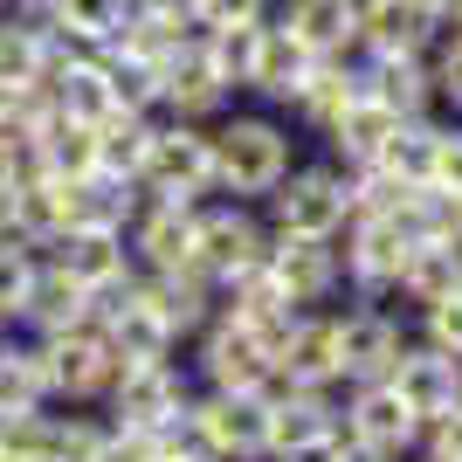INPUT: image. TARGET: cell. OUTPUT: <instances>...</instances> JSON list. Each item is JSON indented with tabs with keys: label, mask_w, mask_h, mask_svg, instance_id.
Returning <instances> with one entry per match:
<instances>
[{
	"label": "cell",
	"mask_w": 462,
	"mask_h": 462,
	"mask_svg": "<svg viewBox=\"0 0 462 462\" xmlns=\"http://www.w3.org/2000/svg\"><path fill=\"white\" fill-rule=\"evenodd\" d=\"M208 152H214V193L263 208L297 166V138L270 111H221L208 125Z\"/></svg>",
	"instance_id": "6da1fadb"
},
{
	"label": "cell",
	"mask_w": 462,
	"mask_h": 462,
	"mask_svg": "<svg viewBox=\"0 0 462 462\" xmlns=\"http://www.w3.org/2000/svg\"><path fill=\"white\" fill-rule=\"evenodd\" d=\"M263 263H270V221H263V208L208 193L193 208V270L208 276L214 290H228L235 276L263 270Z\"/></svg>",
	"instance_id": "7a4b0ae2"
},
{
	"label": "cell",
	"mask_w": 462,
	"mask_h": 462,
	"mask_svg": "<svg viewBox=\"0 0 462 462\" xmlns=\"http://www.w3.org/2000/svg\"><path fill=\"white\" fill-rule=\"evenodd\" d=\"M263 221H270V235H297V242L346 235V221H352V173L331 166V159H297L290 180L263 200Z\"/></svg>",
	"instance_id": "3957f363"
},
{
	"label": "cell",
	"mask_w": 462,
	"mask_h": 462,
	"mask_svg": "<svg viewBox=\"0 0 462 462\" xmlns=\"http://www.w3.org/2000/svg\"><path fill=\"white\" fill-rule=\"evenodd\" d=\"M187 380L193 393H270L276 366H270V346L263 338H249L242 325H228L221 310H214L208 325L187 338Z\"/></svg>",
	"instance_id": "277c9868"
},
{
	"label": "cell",
	"mask_w": 462,
	"mask_h": 462,
	"mask_svg": "<svg viewBox=\"0 0 462 462\" xmlns=\"http://www.w3.org/2000/svg\"><path fill=\"white\" fill-rule=\"evenodd\" d=\"M35 352H42V373H49V407H104L117 366H125L97 318L77 331H56V338H35Z\"/></svg>",
	"instance_id": "5b68a950"
},
{
	"label": "cell",
	"mask_w": 462,
	"mask_h": 462,
	"mask_svg": "<svg viewBox=\"0 0 462 462\" xmlns=\"http://www.w3.org/2000/svg\"><path fill=\"white\" fill-rule=\"evenodd\" d=\"M331 331H338V380H346V386L386 380V373L401 366L407 338H414L401 310L359 304V297H346V304H331Z\"/></svg>",
	"instance_id": "8992f818"
},
{
	"label": "cell",
	"mask_w": 462,
	"mask_h": 462,
	"mask_svg": "<svg viewBox=\"0 0 462 462\" xmlns=\"http://www.w3.org/2000/svg\"><path fill=\"white\" fill-rule=\"evenodd\" d=\"M132 187L152 193V200H208V193H214L208 125H173V117H159L152 145H145V166H138Z\"/></svg>",
	"instance_id": "52a82bcc"
},
{
	"label": "cell",
	"mask_w": 462,
	"mask_h": 462,
	"mask_svg": "<svg viewBox=\"0 0 462 462\" xmlns=\"http://www.w3.org/2000/svg\"><path fill=\"white\" fill-rule=\"evenodd\" d=\"M338 442L373 448V456H386V462H414L421 456V421L407 414V401L386 380H366V386H346V393H338Z\"/></svg>",
	"instance_id": "ba28073f"
},
{
	"label": "cell",
	"mask_w": 462,
	"mask_h": 462,
	"mask_svg": "<svg viewBox=\"0 0 462 462\" xmlns=\"http://www.w3.org/2000/svg\"><path fill=\"white\" fill-rule=\"evenodd\" d=\"M193 407V380H187V359H159V366H117L111 393H104V414L117 428H145L159 435L166 421H180Z\"/></svg>",
	"instance_id": "9c48e42d"
},
{
	"label": "cell",
	"mask_w": 462,
	"mask_h": 462,
	"mask_svg": "<svg viewBox=\"0 0 462 462\" xmlns=\"http://www.w3.org/2000/svg\"><path fill=\"white\" fill-rule=\"evenodd\" d=\"M270 276L297 310H331L346 297V249H338V235H318V242L270 235Z\"/></svg>",
	"instance_id": "30bf717a"
},
{
	"label": "cell",
	"mask_w": 462,
	"mask_h": 462,
	"mask_svg": "<svg viewBox=\"0 0 462 462\" xmlns=\"http://www.w3.org/2000/svg\"><path fill=\"white\" fill-rule=\"evenodd\" d=\"M193 421L214 462H270V407L263 393H193Z\"/></svg>",
	"instance_id": "8fae6325"
},
{
	"label": "cell",
	"mask_w": 462,
	"mask_h": 462,
	"mask_svg": "<svg viewBox=\"0 0 462 462\" xmlns=\"http://www.w3.org/2000/svg\"><path fill=\"white\" fill-rule=\"evenodd\" d=\"M193 208L200 200H152V193H138V214L125 228V249H132L138 276H166V270L193 263Z\"/></svg>",
	"instance_id": "7c38bea8"
},
{
	"label": "cell",
	"mask_w": 462,
	"mask_h": 462,
	"mask_svg": "<svg viewBox=\"0 0 462 462\" xmlns=\"http://www.w3.org/2000/svg\"><path fill=\"white\" fill-rule=\"evenodd\" d=\"M386 386L407 401V414H414L421 428L462 407V366L448 359V352L421 346V338H407V352H401V366L386 373Z\"/></svg>",
	"instance_id": "4fadbf2b"
},
{
	"label": "cell",
	"mask_w": 462,
	"mask_h": 462,
	"mask_svg": "<svg viewBox=\"0 0 462 462\" xmlns=\"http://www.w3.org/2000/svg\"><path fill=\"white\" fill-rule=\"evenodd\" d=\"M270 366H276L283 386H325V393H346V380H338V331H331V310H304V318L270 346Z\"/></svg>",
	"instance_id": "5bb4252c"
},
{
	"label": "cell",
	"mask_w": 462,
	"mask_h": 462,
	"mask_svg": "<svg viewBox=\"0 0 462 462\" xmlns=\"http://www.w3.org/2000/svg\"><path fill=\"white\" fill-rule=\"evenodd\" d=\"M200 35H208V28H200ZM228 104H235V90L214 77V62L200 56V42L180 49V56L159 69V111L173 117V125H214Z\"/></svg>",
	"instance_id": "9a60e30c"
},
{
	"label": "cell",
	"mask_w": 462,
	"mask_h": 462,
	"mask_svg": "<svg viewBox=\"0 0 462 462\" xmlns=\"http://www.w3.org/2000/svg\"><path fill=\"white\" fill-rule=\"evenodd\" d=\"M352 14H359V49L366 56H428L435 49L428 0H352Z\"/></svg>",
	"instance_id": "2e32d148"
},
{
	"label": "cell",
	"mask_w": 462,
	"mask_h": 462,
	"mask_svg": "<svg viewBox=\"0 0 462 462\" xmlns=\"http://www.w3.org/2000/svg\"><path fill=\"white\" fill-rule=\"evenodd\" d=\"M263 407H270V456H283V448H297V442H325V435H338V393H325V386L270 380Z\"/></svg>",
	"instance_id": "e0dca14e"
},
{
	"label": "cell",
	"mask_w": 462,
	"mask_h": 462,
	"mask_svg": "<svg viewBox=\"0 0 462 462\" xmlns=\"http://www.w3.org/2000/svg\"><path fill=\"white\" fill-rule=\"evenodd\" d=\"M42 255H49V263H56V270L83 290V297H97V290H111V283H125V276H138L132 249H125V235H83V228H69V235H56Z\"/></svg>",
	"instance_id": "ac0fdd59"
},
{
	"label": "cell",
	"mask_w": 462,
	"mask_h": 462,
	"mask_svg": "<svg viewBox=\"0 0 462 462\" xmlns=\"http://www.w3.org/2000/svg\"><path fill=\"white\" fill-rule=\"evenodd\" d=\"M359 90L393 117H435V77L428 56H366L359 49Z\"/></svg>",
	"instance_id": "d6986e66"
},
{
	"label": "cell",
	"mask_w": 462,
	"mask_h": 462,
	"mask_svg": "<svg viewBox=\"0 0 462 462\" xmlns=\"http://www.w3.org/2000/svg\"><path fill=\"white\" fill-rule=\"evenodd\" d=\"M221 318H228V325H242L249 338H263V346H276V338H283V331L297 325L304 310H297V304L283 297V283H276V276H270V263H263V270L235 276V283L221 290Z\"/></svg>",
	"instance_id": "ffe728a7"
},
{
	"label": "cell",
	"mask_w": 462,
	"mask_h": 462,
	"mask_svg": "<svg viewBox=\"0 0 462 462\" xmlns=\"http://www.w3.org/2000/svg\"><path fill=\"white\" fill-rule=\"evenodd\" d=\"M310 49L297 35H290L283 21H263V28H255V49H249V83H242V90H255V97H270V104H290V97H297V83L310 77Z\"/></svg>",
	"instance_id": "44dd1931"
},
{
	"label": "cell",
	"mask_w": 462,
	"mask_h": 462,
	"mask_svg": "<svg viewBox=\"0 0 462 462\" xmlns=\"http://www.w3.org/2000/svg\"><path fill=\"white\" fill-rule=\"evenodd\" d=\"M352 97H359V49H352V56H331V62H310V77L297 83V97H290L283 111H290V125H304V132L325 138Z\"/></svg>",
	"instance_id": "7402d4cb"
},
{
	"label": "cell",
	"mask_w": 462,
	"mask_h": 462,
	"mask_svg": "<svg viewBox=\"0 0 462 462\" xmlns=\"http://www.w3.org/2000/svg\"><path fill=\"white\" fill-rule=\"evenodd\" d=\"M407 117H393L386 104H373L366 90L352 97L346 111H338V125L325 132V152H331V166H346V173H359V166H380V152H386V138L401 132Z\"/></svg>",
	"instance_id": "603a6c76"
},
{
	"label": "cell",
	"mask_w": 462,
	"mask_h": 462,
	"mask_svg": "<svg viewBox=\"0 0 462 462\" xmlns=\"http://www.w3.org/2000/svg\"><path fill=\"white\" fill-rule=\"evenodd\" d=\"M276 21H283L318 62L352 56V49H359V14H352V0H283Z\"/></svg>",
	"instance_id": "cb8c5ba5"
},
{
	"label": "cell",
	"mask_w": 462,
	"mask_h": 462,
	"mask_svg": "<svg viewBox=\"0 0 462 462\" xmlns=\"http://www.w3.org/2000/svg\"><path fill=\"white\" fill-rule=\"evenodd\" d=\"M138 214V187L117 173H90V180H69V228L83 235H125Z\"/></svg>",
	"instance_id": "d4e9b609"
},
{
	"label": "cell",
	"mask_w": 462,
	"mask_h": 462,
	"mask_svg": "<svg viewBox=\"0 0 462 462\" xmlns=\"http://www.w3.org/2000/svg\"><path fill=\"white\" fill-rule=\"evenodd\" d=\"M145 297L159 304V318H166L180 338H193V331L221 310V290L193 270V263H187V270H166V276H145Z\"/></svg>",
	"instance_id": "484cf974"
},
{
	"label": "cell",
	"mask_w": 462,
	"mask_h": 462,
	"mask_svg": "<svg viewBox=\"0 0 462 462\" xmlns=\"http://www.w3.org/2000/svg\"><path fill=\"white\" fill-rule=\"evenodd\" d=\"M35 173H56V180H90L97 173V125H77V117H49L28 145Z\"/></svg>",
	"instance_id": "4316f807"
},
{
	"label": "cell",
	"mask_w": 462,
	"mask_h": 462,
	"mask_svg": "<svg viewBox=\"0 0 462 462\" xmlns=\"http://www.w3.org/2000/svg\"><path fill=\"white\" fill-rule=\"evenodd\" d=\"M132 0H49L42 21L56 42H77V49H111V35L125 28Z\"/></svg>",
	"instance_id": "83f0119b"
},
{
	"label": "cell",
	"mask_w": 462,
	"mask_h": 462,
	"mask_svg": "<svg viewBox=\"0 0 462 462\" xmlns=\"http://www.w3.org/2000/svg\"><path fill=\"white\" fill-rule=\"evenodd\" d=\"M49 407V373H42V352L35 338H0V421L7 414H35Z\"/></svg>",
	"instance_id": "f1b7e54d"
},
{
	"label": "cell",
	"mask_w": 462,
	"mask_h": 462,
	"mask_svg": "<svg viewBox=\"0 0 462 462\" xmlns=\"http://www.w3.org/2000/svg\"><path fill=\"white\" fill-rule=\"evenodd\" d=\"M152 111H111L97 125V173H117V180H138L145 166V145H152Z\"/></svg>",
	"instance_id": "f546056e"
},
{
	"label": "cell",
	"mask_w": 462,
	"mask_h": 462,
	"mask_svg": "<svg viewBox=\"0 0 462 462\" xmlns=\"http://www.w3.org/2000/svg\"><path fill=\"white\" fill-rule=\"evenodd\" d=\"M42 62H49V21L42 14H0V90L42 83Z\"/></svg>",
	"instance_id": "4dcf8cb0"
},
{
	"label": "cell",
	"mask_w": 462,
	"mask_h": 462,
	"mask_svg": "<svg viewBox=\"0 0 462 462\" xmlns=\"http://www.w3.org/2000/svg\"><path fill=\"white\" fill-rule=\"evenodd\" d=\"M435 138H442V117H407L401 132L386 138L380 173H393L401 187H428L435 180Z\"/></svg>",
	"instance_id": "1f68e13d"
},
{
	"label": "cell",
	"mask_w": 462,
	"mask_h": 462,
	"mask_svg": "<svg viewBox=\"0 0 462 462\" xmlns=\"http://www.w3.org/2000/svg\"><path fill=\"white\" fill-rule=\"evenodd\" d=\"M35 263H42V249H28V242H0V338H21V331H28Z\"/></svg>",
	"instance_id": "d6a6232c"
},
{
	"label": "cell",
	"mask_w": 462,
	"mask_h": 462,
	"mask_svg": "<svg viewBox=\"0 0 462 462\" xmlns=\"http://www.w3.org/2000/svg\"><path fill=\"white\" fill-rule=\"evenodd\" d=\"M428 77H435V111H462V35H435L428 49Z\"/></svg>",
	"instance_id": "836d02e7"
},
{
	"label": "cell",
	"mask_w": 462,
	"mask_h": 462,
	"mask_svg": "<svg viewBox=\"0 0 462 462\" xmlns=\"http://www.w3.org/2000/svg\"><path fill=\"white\" fill-rule=\"evenodd\" d=\"M428 187H442L462 200V125H442V138H435V180Z\"/></svg>",
	"instance_id": "e575fe53"
},
{
	"label": "cell",
	"mask_w": 462,
	"mask_h": 462,
	"mask_svg": "<svg viewBox=\"0 0 462 462\" xmlns=\"http://www.w3.org/2000/svg\"><path fill=\"white\" fill-rule=\"evenodd\" d=\"M421 462H462V407L421 428Z\"/></svg>",
	"instance_id": "d590c367"
},
{
	"label": "cell",
	"mask_w": 462,
	"mask_h": 462,
	"mask_svg": "<svg viewBox=\"0 0 462 462\" xmlns=\"http://www.w3.org/2000/svg\"><path fill=\"white\" fill-rule=\"evenodd\" d=\"M200 21L208 28H255V21H270V0H200Z\"/></svg>",
	"instance_id": "8d00e7d4"
},
{
	"label": "cell",
	"mask_w": 462,
	"mask_h": 462,
	"mask_svg": "<svg viewBox=\"0 0 462 462\" xmlns=\"http://www.w3.org/2000/svg\"><path fill=\"white\" fill-rule=\"evenodd\" d=\"M28 173H35V159H28V145H21V138H0V208L14 200V187H21Z\"/></svg>",
	"instance_id": "74e56055"
},
{
	"label": "cell",
	"mask_w": 462,
	"mask_h": 462,
	"mask_svg": "<svg viewBox=\"0 0 462 462\" xmlns=\"http://www.w3.org/2000/svg\"><path fill=\"white\" fill-rule=\"evenodd\" d=\"M338 456H346V442L325 435V442H297V448H283V456H270V462H338Z\"/></svg>",
	"instance_id": "f35d334b"
},
{
	"label": "cell",
	"mask_w": 462,
	"mask_h": 462,
	"mask_svg": "<svg viewBox=\"0 0 462 462\" xmlns=\"http://www.w3.org/2000/svg\"><path fill=\"white\" fill-rule=\"evenodd\" d=\"M435 14V35H462V0H428Z\"/></svg>",
	"instance_id": "ab89813d"
},
{
	"label": "cell",
	"mask_w": 462,
	"mask_h": 462,
	"mask_svg": "<svg viewBox=\"0 0 462 462\" xmlns=\"http://www.w3.org/2000/svg\"><path fill=\"white\" fill-rule=\"evenodd\" d=\"M145 7H159V14H173V21H200V0H145Z\"/></svg>",
	"instance_id": "60d3db41"
},
{
	"label": "cell",
	"mask_w": 462,
	"mask_h": 462,
	"mask_svg": "<svg viewBox=\"0 0 462 462\" xmlns=\"http://www.w3.org/2000/svg\"><path fill=\"white\" fill-rule=\"evenodd\" d=\"M338 462H386V456H373V448H352V442H346V456H338Z\"/></svg>",
	"instance_id": "b9f144b4"
},
{
	"label": "cell",
	"mask_w": 462,
	"mask_h": 462,
	"mask_svg": "<svg viewBox=\"0 0 462 462\" xmlns=\"http://www.w3.org/2000/svg\"><path fill=\"white\" fill-rule=\"evenodd\" d=\"M414 462H421V456H414Z\"/></svg>",
	"instance_id": "7bdbcfd3"
}]
</instances>
